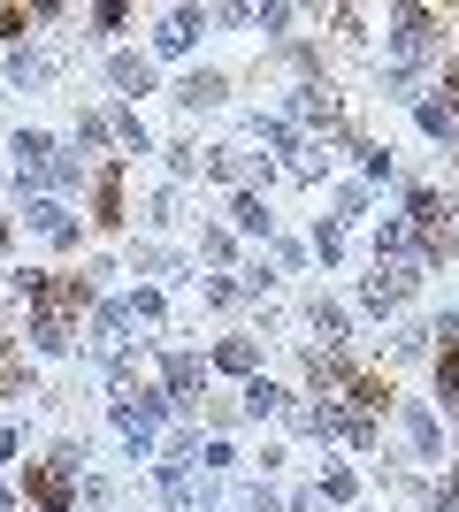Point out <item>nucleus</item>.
I'll return each mask as SVG.
<instances>
[{
  "label": "nucleus",
  "mask_w": 459,
  "mask_h": 512,
  "mask_svg": "<svg viewBox=\"0 0 459 512\" xmlns=\"http://www.w3.org/2000/svg\"><path fill=\"white\" fill-rule=\"evenodd\" d=\"M31 497H39L46 512H62V505H69V482H62V467H46V474H31Z\"/></svg>",
  "instance_id": "obj_1"
},
{
  "label": "nucleus",
  "mask_w": 459,
  "mask_h": 512,
  "mask_svg": "<svg viewBox=\"0 0 459 512\" xmlns=\"http://www.w3.org/2000/svg\"><path fill=\"white\" fill-rule=\"evenodd\" d=\"M437 375H444V398H452V406H459V337L444 344V367H437Z\"/></svg>",
  "instance_id": "obj_2"
}]
</instances>
